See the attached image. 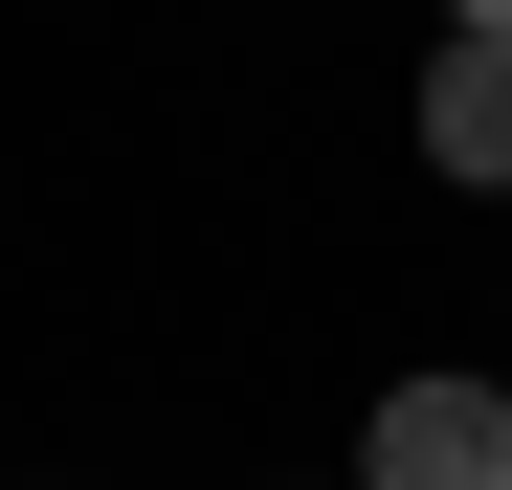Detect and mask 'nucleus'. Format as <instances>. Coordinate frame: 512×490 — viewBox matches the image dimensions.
Here are the masks:
<instances>
[{
    "mask_svg": "<svg viewBox=\"0 0 512 490\" xmlns=\"http://www.w3.org/2000/svg\"><path fill=\"white\" fill-rule=\"evenodd\" d=\"M357 490H512V379H401L357 424Z\"/></svg>",
    "mask_w": 512,
    "mask_h": 490,
    "instance_id": "f257e3e1",
    "label": "nucleus"
},
{
    "mask_svg": "<svg viewBox=\"0 0 512 490\" xmlns=\"http://www.w3.org/2000/svg\"><path fill=\"white\" fill-rule=\"evenodd\" d=\"M423 156H446V179H490V201H512V23H468L446 67H423Z\"/></svg>",
    "mask_w": 512,
    "mask_h": 490,
    "instance_id": "f03ea898",
    "label": "nucleus"
},
{
    "mask_svg": "<svg viewBox=\"0 0 512 490\" xmlns=\"http://www.w3.org/2000/svg\"><path fill=\"white\" fill-rule=\"evenodd\" d=\"M468 23H512V0H468Z\"/></svg>",
    "mask_w": 512,
    "mask_h": 490,
    "instance_id": "7ed1b4c3",
    "label": "nucleus"
}]
</instances>
